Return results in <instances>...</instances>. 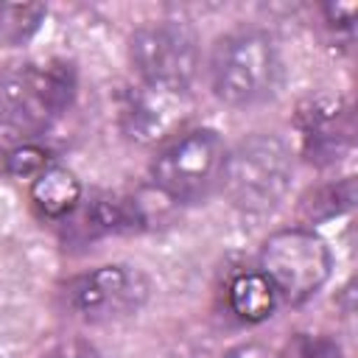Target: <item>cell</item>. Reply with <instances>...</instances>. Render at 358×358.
I'll list each match as a JSON object with an SVG mask.
<instances>
[{
	"label": "cell",
	"instance_id": "cell-1",
	"mask_svg": "<svg viewBox=\"0 0 358 358\" xmlns=\"http://www.w3.org/2000/svg\"><path fill=\"white\" fill-rule=\"evenodd\" d=\"M73 98L76 73L64 62H20L0 70V154L39 143Z\"/></svg>",
	"mask_w": 358,
	"mask_h": 358
},
{
	"label": "cell",
	"instance_id": "cell-2",
	"mask_svg": "<svg viewBox=\"0 0 358 358\" xmlns=\"http://www.w3.org/2000/svg\"><path fill=\"white\" fill-rule=\"evenodd\" d=\"M282 84V59L274 39L257 28H241L221 36L210 53L213 95L235 109L257 106L277 95Z\"/></svg>",
	"mask_w": 358,
	"mask_h": 358
},
{
	"label": "cell",
	"instance_id": "cell-3",
	"mask_svg": "<svg viewBox=\"0 0 358 358\" xmlns=\"http://www.w3.org/2000/svg\"><path fill=\"white\" fill-rule=\"evenodd\" d=\"M294 159L274 134H252L227 151L221 187L232 207L249 215L271 213L288 193Z\"/></svg>",
	"mask_w": 358,
	"mask_h": 358
},
{
	"label": "cell",
	"instance_id": "cell-4",
	"mask_svg": "<svg viewBox=\"0 0 358 358\" xmlns=\"http://www.w3.org/2000/svg\"><path fill=\"white\" fill-rule=\"evenodd\" d=\"M227 145L213 129H193L171 140L151 162V185L176 204H199L221 187Z\"/></svg>",
	"mask_w": 358,
	"mask_h": 358
},
{
	"label": "cell",
	"instance_id": "cell-5",
	"mask_svg": "<svg viewBox=\"0 0 358 358\" xmlns=\"http://www.w3.org/2000/svg\"><path fill=\"white\" fill-rule=\"evenodd\" d=\"M257 271L271 282L282 305H302L330 280L333 255L313 229L291 227L263 241Z\"/></svg>",
	"mask_w": 358,
	"mask_h": 358
},
{
	"label": "cell",
	"instance_id": "cell-6",
	"mask_svg": "<svg viewBox=\"0 0 358 358\" xmlns=\"http://www.w3.org/2000/svg\"><path fill=\"white\" fill-rule=\"evenodd\" d=\"M129 59L140 76V84L168 92H187L199 73V42L185 22L162 20L131 34Z\"/></svg>",
	"mask_w": 358,
	"mask_h": 358
},
{
	"label": "cell",
	"instance_id": "cell-7",
	"mask_svg": "<svg viewBox=\"0 0 358 358\" xmlns=\"http://www.w3.org/2000/svg\"><path fill=\"white\" fill-rule=\"evenodd\" d=\"M148 291L151 282L137 266L109 263L70 280L64 288V308L90 324H106L134 316L145 305Z\"/></svg>",
	"mask_w": 358,
	"mask_h": 358
},
{
	"label": "cell",
	"instance_id": "cell-8",
	"mask_svg": "<svg viewBox=\"0 0 358 358\" xmlns=\"http://www.w3.org/2000/svg\"><path fill=\"white\" fill-rule=\"evenodd\" d=\"M64 224V241L73 246H84L92 243L98 238H106L112 232H131V229H143L148 227V213L143 207L140 199H123V196H92L84 201H78V207L59 221Z\"/></svg>",
	"mask_w": 358,
	"mask_h": 358
},
{
	"label": "cell",
	"instance_id": "cell-9",
	"mask_svg": "<svg viewBox=\"0 0 358 358\" xmlns=\"http://www.w3.org/2000/svg\"><path fill=\"white\" fill-rule=\"evenodd\" d=\"M302 148L305 157L316 165H330L341 159L350 148L352 120L350 109L341 101H313L299 112Z\"/></svg>",
	"mask_w": 358,
	"mask_h": 358
},
{
	"label": "cell",
	"instance_id": "cell-10",
	"mask_svg": "<svg viewBox=\"0 0 358 358\" xmlns=\"http://www.w3.org/2000/svg\"><path fill=\"white\" fill-rule=\"evenodd\" d=\"M187 92H168L140 84L126 95L120 120L123 131L137 143H151L165 137V131L182 117V103Z\"/></svg>",
	"mask_w": 358,
	"mask_h": 358
},
{
	"label": "cell",
	"instance_id": "cell-11",
	"mask_svg": "<svg viewBox=\"0 0 358 358\" xmlns=\"http://www.w3.org/2000/svg\"><path fill=\"white\" fill-rule=\"evenodd\" d=\"M81 193L84 190L76 173L59 162L48 165L39 176L31 179V201L50 221H64L78 207Z\"/></svg>",
	"mask_w": 358,
	"mask_h": 358
},
{
	"label": "cell",
	"instance_id": "cell-12",
	"mask_svg": "<svg viewBox=\"0 0 358 358\" xmlns=\"http://www.w3.org/2000/svg\"><path fill=\"white\" fill-rule=\"evenodd\" d=\"M227 302H229V310L241 322L257 324L274 313L280 299H277L271 282L255 268V271H243V274L232 277V282L227 288Z\"/></svg>",
	"mask_w": 358,
	"mask_h": 358
},
{
	"label": "cell",
	"instance_id": "cell-13",
	"mask_svg": "<svg viewBox=\"0 0 358 358\" xmlns=\"http://www.w3.org/2000/svg\"><path fill=\"white\" fill-rule=\"evenodd\" d=\"M45 14L42 3H0V48L25 45L39 31Z\"/></svg>",
	"mask_w": 358,
	"mask_h": 358
},
{
	"label": "cell",
	"instance_id": "cell-14",
	"mask_svg": "<svg viewBox=\"0 0 358 358\" xmlns=\"http://www.w3.org/2000/svg\"><path fill=\"white\" fill-rule=\"evenodd\" d=\"M352 199H355V187H352V179H341L336 185H327L322 190H316L308 201H305V213H308V221H322V218H333L344 210L352 207Z\"/></svg>",
	"mask_w": 358,
	"mask_h": 358
},
{
	"label": "cell",
	"instance_id": "cell-15",
	"mask_svg": "<svg viewBox=\"0 0 358 358\" xmlns=\"http://www.w3.org/2000/svg\"><path fill=\"white\" fill-rule=\"evenodd\" d=\"M48 165H53L50 159V151L39 143H31V145H20L14 151H6L3 154V168L17 176V179H34L39 176Z\"/></svg>",
	"mask_w": 358,
	"mask_h": 358
},
{
	"label": "cell",
	"instance_id": "cell-16",
	"mask_svg": "<svg viewBox=\"0 0 358 358\" xmlns=\"http://www.w3.org/2000/svg\"><path fill=\"white\" fill-rule=\"evenodd\" d=\"M280 355L282 358H344L338 341L330 336H296L288 344V350Z\"/></svg>",
	"mask_w": 358,
	"mask_h": 358
},
{
	"label": "cell",
	"instance_id": "cell-17",
	"mask_svg": "<svg viewBox=\"0 0 358 358\" xmlns=\"http://www.w3.org/2000/svg\"><path fill=\"white\" fill-rule=\"evenodd\" d=\"M324 17L333 28H352V17H355V3H327L324 6Z\"/></svg>",
	"mask_w": 358,
	"mask_h": 358
},
{
	"label": "cell",
	"instance_id": "cell-18",
	"mask_svg": "<svg viewBox=\"0 0 358 358\" xmlns=\"http://www.w3.org/2000/svg\"><path fill=\"white\" fill-rule=\"evenodd\" d=\"M221 358H282L277 350L266 347V344H257V341H246V344H238L232 350H227Z\"/></svg>",
	"mask_w": 358,
	"mask_h": 358
},
{
	"label": "cell",
	"instance_id": "cell-19",
	"mask_svg": "<svg viewBox=\"0 0 358 358\" xmlns=\"http://www.w3.org/2000/svg\"><path fill=\"white\" fill-rule=\"evenodd\" d=\"M45 358H98L95 350L90 344H81V341H67V344H59L53 347Z\"/></svg>",
	"mask_w": 358,
	"mask_h": 358
}]
</instances>
